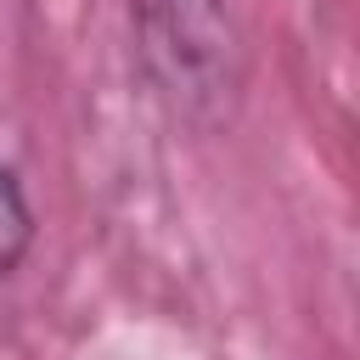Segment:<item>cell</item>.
I'll return each instance as SVG.
<instances>
[{"instance_id": "1", "label": "cell", "mask_w": 360, "mask_h": 360, "mask_svg": "<svg viewBox=\"0 0 360 360\" xmlns=\"http://www.w3.org/2000/svg\"><path fill=\"white\" fill-rule=\"evenodd\" d=\"M146 51L186 101L231 84V28L214 0H146Z\"/></svg>"}, {"instance_id": "2", "label": "cell", "mask_w": 360, "mask_h": 360, "mask_svg": "<svg viewBox=\"0 0 360 360\" xmlns=\"http://www.w3.org/2000/svg\"><path fill=\"white\" fill-rule=\"evenodd\" d=\"M34 236H39V214L28 202V186L11 163H0V281H11L28 264Z\"/></svg>"}]
</instances>
